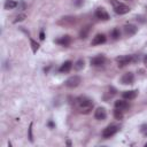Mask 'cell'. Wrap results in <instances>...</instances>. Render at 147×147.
Listing matches in <instances>:
<instances>
[{
  "label": "cell",
  "mask_w": 147,
  "mask_h": 147,
  "mask_svg": "<svg viewBox=\"0 0 147 147\" xmlns=\"http://www.w3.org/2000/svg\"><path fill=\"white\" fill-rule=\"evenodd\" d=\"M114 105H115V108L121 109V110H123V111L129 108V103H127V101H126L125 99H123V100H116Z\"/></svg>",
  "instance_id": "14"
},
{
  "label": "cell",
  "mask_w": 147,
  "mask_h": 147,
  "mask_svg": "<svg viewBox=\"0 0 147 147\" xmlns=\"http://www.w3.org/2000/svg\"><path fill=\"white\" fill-rule=\"evenodd\" d=\"M84 65H85L84 60H83V59H79V60H77V61H76V63L74 64V68H75V70L79 71V70H82V69L84 68Z\"/></svg>",
  "instance_id": "19"
},
{
  "label": "cell",
  "mask_w": 147,
  "mask_h": 147,
  "mask_svg": "<svg viewBox=\"0 0 147 147\" xmlns=\"http://www.w3.org/2000/svg\"><path fill=\"white\" fill-rule=\"evenodd\" d=\"M48 126H51V127H54V123H53L52 121H49V122H48Z\"/></svg>",
  "instance_id": "30"
},
{
  "label": "cell",
  "mask_w": 147,
  "mask_h": 147,
  "mask_svg": "<svg viewBox=\"0 0 147 147\" xmlns=\"http://www.w3.org/2000/svg\"><path fill=\"white\" fill-rule=\"evenodd\" d=\"M118 130H119V127H118L117 125H115V124H110V125L106 126V127L102 130V133H101V134H102V137H103L105 139H108V138L113 137L114 134H116Z\"/></svg>",
  "instance_id": "4"
},
{
  "label": "cell",
  "mask_w": 147,
  "mask_h": 147,
  "mask_svg": "<svg viewBox=\"0 0 147 147\" xmlns=\"http://www.w3.org/2000/svg\"><path fill=\"white\" fill-rule=\"evenodd\" d=\"M18 3L15 1V0H6L5 2V9H14L15 7H17Z\"/></svg>",
  "instance_id": "18"
},
{
  "label": "cell",
  "mask_w": 147,
  "mask_h": 147,
  "mask_svg": "<svg viewBox=\"0 0 147 147\" xmlns=\"http://www.w3.org/2000/svg\"><path fill=\"white\" fill-rule=\"evenodd\" d=\"M75 23V17H71V16H65V17H62L60 21H59V24H62V25H70Z\"/></svg>",
  "instance_id": "16"
},
{
  "label": "cell",
  "mask_w": 147,
  "mask_h": 147,
  "mask_svg": "<svg viewBox=\"0 0 147 147\" xmlns=\"http://www.w3.org/2000/svg\"><path fill=\"white\" fill-rule=\"evenodd\" d=\"M108 94H109V96L111 98L113 95H115V94H116V90H115L114 87H111V86H110V87L108 88Z\"/></svg>",
  "instance_id": "26"
},
{
  "label": "cell",
  "mask_w": 147,
  "mask_h": 147,
  "mask_svg": "<svg viewBox=\"0 0 147 147\" xmlns=\"http://www.w3.org/2000/svg\"><path fill=\"white\" fill-rule=\"evenodd\" d=\"M123 29H124L125 36H127V37H131V36L136 34L137 31H138V28L136 25H133V24H125Z\"/></svg>",
  "instance_id": "10"
},
{
  "label": "cell",
  "mask_w": 147,
  "mask_h": 147,
  "mask_svg": "<svg viewBox=\"0 0 147 147\" xmlns=\"http://www.w3.org/2000/svg\"><path fill=\"white\" fill-rule=\"evenodd\" d=\"M94 117H95L98 121H103V119H106V117H107L106 109H105L103 107L96 108V110L94 111Z\"/></svg>",
  "instance_id": "11"
},
{
  "label": "cell",
  "mask_w": 147,
  "mask_h": 147,
  "mask_svg": "<svg viewBox=\"0 0 147 147\" xmlns=\"http://www.w3.org/2000/svg\"><path fill=\"white\" fill-rule=\"evenodd\" d=\"M105 62H106V57H105L103 54H99V55L92 57L91 61H90V63H91L92 67H101Z\"/></svg>",
  "instance_id": "6"
},
{
  "label": "cell",
  "mask_w": 147,
  "mask_h": 147,
  "mask_svg": "<svg viewBox=\"0 0 147 147\" xmlns=\"http://www.w3.org/2000/svg\"><path fill=\"white\" fill-rule=\"evenodd\" d=\"M138 95V91L137 90H130V91H124L122 93V98L125 100H133L136 99Z\"/></svg>",
  "instance_id": "12"
},
{
  "label": "cell",
  "mask_w": 147,
  "mask_h": 147,
  "mask_svg": "<svg viewBox=\"0 0 147 147\" xmlns=\"http://www.w3.org/2000/svg\"><path fill=\"white\" fill-rule=\"evenodd\" d=\"M39 38H40L41 40L45 39V33H44V31H40V33H39Z\"/></svg>",
  "instance_id": "28"
},
{
  "label": "cell",
  "mask_w": 147,
  "mask_h": 147,
  "mask_svg": "<svg viewBox=\"0 0 147 147\" xmlns=\"http://www.w3.org/2000/svg\"><path fill=\"white\" fill-rule=\"evenodd\" d=\"M80 83H82V78H80L78 75H74V76L69 77V78L65 80L64 85H65L67 87H69V88H75V87H77Z\"/></svg>",
  "instance_id": "5"
},
{
  "label": "cell",
  "mask_w": 147,
  "mask_h": 147,
  "mask_svg": "<svg viewBox=\"0 0 147 147\" xmlns=\"http://www.w3.org/2000/svg\"><path fill=\"white\" fill-rule=\"evenodd\" d=\"M110 36H111V38H113L114 40L119 39V37H121V31H119V29L114 28V29L111 30V32H110Z\"/></svg>",
  "instance_id": "20"
},
{
  "label": "cell",
  "mask_w": 147,
  "mask_h": 147,
  "mask_svg": "<svg viewBox=\"0 0 147 147\" xmlns=\"http://www.w3.org/2000/svg\"><path fill=\"white\" fill-rule=\"evenodd\" d=\"M110 3L114 6V11L118 15H124V14H127L130 11V7L117 1V0H110Z\"/></svg>",
  "instance_id": "2"
},
{
  "label": "cell",
  "mask_w": 147,
  "mask_h": 147,
  "mask_svg": "<svg viewBox=\"0 0 147 147\" xmlns=\"http://www.w3.org/2000/svg\"><path fill=\"white\" fill-rule=\"evenodd\" d=\"M142 62H144L145 67L147 68V55H145V56H144V59H142Z\"/></svg>",
  "instance_id": "29"
},
{
  "label": "cell",
  "mask_w": 147,
  "mask_h": 147,
  "mask_svg": "<svg viewBox=\"0 0 147 147\" xmlns=\"http://www.w3.org/2000/svg\"><path fill=\"white\" fill-rule=\"evenodd\" d=\"M71 68H72V62L71 61H65L64 63H62V65L60 67V72H62V74H65V72H69L70 70H71Z\"/></svg>",
  "instance_id": "15"
},
{
  "label": "cell",
  "mask_w": 147,
  "mask_h": 147,
  "mask_svg": "<svg viewBox=\"0 0 147 147\" xmlns=\"http://www.w3.org/2000/svg\"><path fill=\"white\" fill-rule=\"evenodd\" d=\"M30 42H31V48H32V52L33 53H37V51L39 49V44L37 41H34L32 38H30Z\"/></svg>",
  "instance_id": "22"
},
{
  "label": "cell",
  "mask_w": 147,
  "mask_h": 147,
  "mask_svg": "<svg viewBox=\"0 0 147 147\" xmlns=\"http://www.w3.org/2000/svg\"><path fill=\"white\" fill-rule=\"evenodd\" d=\"M95 16H96V18L102 20V21H108V20L110 18V17H109V14L107 13V10H106L103 7L96 8V10H95Z\"/></svg>",
  "instance_id": "7"
},
{
  "label": "cell",
  "mask_w": 147,
  "mask_h": 147,
  "mask_svg": "<svg viewBox=\"0 0 147 147\" xmlns=\"http://www.w3.org/2000/svg\"><path fill=\"white\" fill-rule=\"evenodd\" d=\"M76 103L79 113L82 114H90L94 107L93 101L87 96H78L76 99Z\"/></svg>",
  "instance_id": "1"
},
{
  "label": "cell",
  "mask_w": 147,
  "mask_h": 147,
  "mask_svg": "<svg viewBox=\"0 0 147 147\" xmlns=\"http://www.w3.org/2000/svg\"><path fill=\"white\" fill-rule=\"evenodd\" d=\"M115 60H116L117 65L119 68H123V67H125L130 63H134L133 55H121V56H117Z\"/></svg>",
  "instance_id": "3"
},
{
  "label": "cell",
  "mask_w": 147,
  "mask_h": 147,
  "mask_svg": "<svg viewBox=\"0 0 147 147\" xmlns=\"http://www.w3.org/2000/svg\"><path fill=\"white\" fill-rule=\"evenodd\" d=\"M55 42L59 44V45H62V46H69L70 42H71V37L68 36V34L62 36V37H60L59 39H56Z\"/></svg>",
  "instance_id": "13"
},
{
  "label": "cell",
  "mask_w": 147,
  "mask_h": 147,
  "mask_svg": "<svg viewBox=\"0 0 147 147\" xmlns=\"http://www.w3.org/2000/svg\"><path fill=\"white\" fill-rule=\"evenodd\" d=\"M83 3H84V0H74V5L76 7H80Z\"/></svg>",
  "instance_id": "27"
},
{
  "label": "cell",
  "mask_w": 147,
  "mask_h": 147,
  "mask_svg": "<svg viewBox=\"0 0 147 147\" xmlns=\"http://www.w3.org/2000/svg\"><path fill=\"white\" fill-rule=\"evenodd\" d=\"M106 40H107V38H106V36H105L103 33H98V34H95V36L93 37V39H92V41H91V45H93V46L101 45V44H105Z\"/></svg>",
  "instance_id": "9"
},
{
  "label": "cell",
  "mask_w": 147,
  "mask_h": 147,
  "mask_svg": "<svg viewBox=\"0 0 147 147\" xmlns=\"http://www.w3.org/2000/svg\"><path fill=\"white\" fill-rule=\"evenodd\" d=\"M28 132H29V140L32 142V141H33V136H32V123H30L29 129H28Z\"/></svg>",
  "instance_id": "25"
},
{
  "label": "cell",
  "mask_w": 147,
  "mask_h": 147,
  "mask_svg": "<svg viewBox=\"0 0 147 147\" xmlns=\"http://www.w3.org/2000/svg\"><path fill=\"white\" fill-rule=\"evenodd\" d=\"M133 82H134V75H133V72H126L121 78V83L123 85H130V84H133Z\"/></svg>",
  "instance_id": "8"
},
{
  "label": "cell",
  "mask_w": 147,
  "mask_h": 147,
  "mask_svg": "<svg viewBox=\"0 0 147 147\" xmlns=\"http://www.w3.org/2000/svg\"><path fill=\"white\" fill-rule=\"evenodd\" d=\"M145 147H147V142H146V144H145Z\"/></svg>",
  "instance_id": "31"
},
{
  "label": "cell",
  "mask_w": 147,
  "mask_h": 147,
  "mask_svg": "<svg viewBox=\"0 0 147 147\" xmlns=\"http://www.w3.org/2000/svg\"><path fill=\"white\" fill-rule=\"evenodd\" d=\"M140 132H141L145 137H147V123H144V124L140 126Z\"/></svg>",
  "instance_id": "24"
},
{
  "label": "cell",
  "mask_w": 147,
  "mask_h": 147,
  "mask_svg": "<svg viewBox=\"0 0 147 147\" xmlns=\"http://www.w3.org/2000/svg\"><path fill=\"white\" fill-rule=\"evenodd\" d=\"M114 117H115L116 119H122V118H123V110L115 108V109H114Z\"/></svg>",
  "instance_id": "21"
},
{
  "label": "cell",
  "mask_w": 147,
  "mask_h": 147,
  "mask_svg": "<svg viewBox=\"0 0 147 147\" xmlns=\"http://www.w3.org/2000/svg\"><path fill=\"white\" fill-rule=\"evenodd\" d=\"M26 18V15L25 14H18L16 17H15V20H14V23H17V22H22V21H24Z\"/></svg>",
  "instance_id": "23"
},
{
  "label": "cell",
  "mask_w": 147,
  "mask_h": 147,
  "mask_svg": "<svg viewBox=\"0 0 147 147\" xmlns=\"http://www.w3.org/2000/svg\"><path fill=\"white\" fill-rule=\"evenodd\" d=\"M90 30H91V26H90V25L84 26V28L79 31V38H80V39H86L87 36H88V33H90Z\"/></svg>",
  "instance_id": "17"
}]
</instances>
